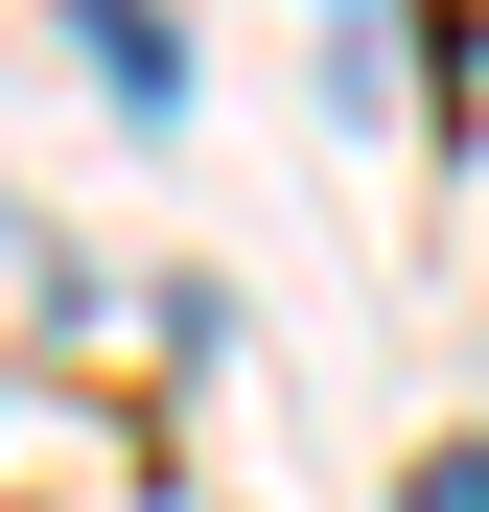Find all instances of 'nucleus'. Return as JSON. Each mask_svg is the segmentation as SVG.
I'll return each instance as SVG.
<instances>
[{"label":"nucleus","mask_w":489,"mask_h":512,"mask_svg":"<svg viewBox=\"0 0 489 512\" xmlns=\"http://www.w3.org/2000/svg\"><path fill=\"white\" fill-rule=\"evenodd\" d=\"M396 512H489V443H420V489H396Z\"/></svg>","instance_id":"f257e3e1"}]
</instances>
